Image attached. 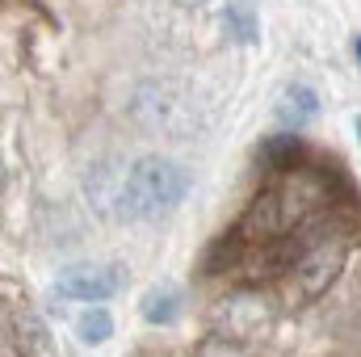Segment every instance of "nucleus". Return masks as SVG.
Returning a JSON list of instances; mask_svg holds the SVG:
<instances>
[{
	"label": "nucleus",
	"mask_w": 361,
	"mask_h": 357,
	"mask_svg": "<svg viewBox=\"0 0 361 357\" xmlns=\"http://www.w3.org/2000/svg\"><path fill=\"white\" fill-rule=\"evenodd\" d=\"M76 328H80V341H85V345H101V341H109V332H114V315H109L105 307H89Z\"/></svg>",
	"instance_id": "nucleus-8"
},
{
	"label": "nucleus",
	"mask_w": 361,
	"mask_h": 357,
	"mask_svg": "<svg viewBox=\"0 0 361 357\" xmlns=\"http://www.w3.org/2000/svg\"><path fill=\"white\" fill-rule=\"evenodd\" d=\"M135 114L147 122V126H160L164 135H177L180 126V114H185V101L169 85H147L135 101Z\"/></svg>",
	"instance_id": "nucleus-5"
},
{
	"label": "nucleus",
	"mask_w": 361,
	"mask_h": 357,
	"mask_svg": "<svg viewBox=\"0 0 361 357\" xmlns=\"http://www.w3.org/2000/svg\"><path fill=\"white\" fill-rule=\"evenodd\" d=\"M345 265V248L341 244H315L302 261H298V290L307 294V298H315V294H324L332 282H336V273Z\"/></svg>",
	"instance_id": "nucleus-4"
},
{
	"label": "nucleus",
	"mask_w": 361,
	"mask_h": 357,
	"mask_svg": "<svg viewBox=\"0 0 361 357\" xmlns=\"http://www.w3.org/2000/svg\"><path fill=\"white\" fill-rule=\"evenodd\" d=\"M353 55H357V63H361V38H353Z\"/></svg>",
	"instance_id": "nucleus-11"
},
{
	"label": "nucleus",
	"mask_w": 361,
	"mask_h": 357,
	"mask_svg": "<svg viewBox=\"0 0 361 357\" xmlns=\"http://www.w3.org/2000/svg\"><path fill=\"white\" fill-rule=\"evenodd\" d=\"M173 4H185V8H197V4H206V0H173Z\"/></svg>",
	"instance_id": "nucleus-10"
},
{
	"label": "nucleus",
	"mask_w": 361,
	"mask_h": 357,
	"mask_svg": "<svg viewBox=\"0 0 361 357\" xmlns=\"http://www.w3.org/2000/svg\"><path fill=\"white\" fill-rule=\"evenodd\" d=\"M122 269L118 265H68L55 277V294L68 303H101L122 290Z\"/></svg>",
	"instance_id": "nucleus-2"
},
{
	"label": "nucleus",
	"mask_w": 361,
	"mask_h": 357,
	"mask_svg": "<svg viewBox=\"0 0 361 357\" xmlns=\"http://www.w3.org/2000/svg\"><path fill=\"white\" fill-rule=\"evenodd\" d=\"M315 114H319V97H315V89L294 85V89L281 92V105H277V126H281V131H298V126H307Z\"/></svg>",
	"instance_id": "nucleus-6"
},
{
	"label": "nucleus",
	"mask_w": 361,
	"mask_h": 357,
	"mask_svg": "<svg viewBox=\"0 0 361 357\" xmlns=\"http://www.w3.org/2000/svg\"><path fill=\"white\" fill-rule=\"evenodd\" d=\"M177 315H180V294L173 286L147 290V298H143V320L147 324H173Z\"/></svg>",
	"instance_id": "nucleus-7"
},
{
	"label": "nucleus",
	"mask_w": 361,
	"mask_h": 357,
	"mask_svg": "<svg viewBox=\"0 0 361 357\" xmlns=\"http://www.w3.org/2000/svg\"><path fill=\"white\" fill-rule=\"evenodd\" d=\"M324 202H328V189H324V181L315 177V173H290V181L273 193V206H277V223H281V231L294 227V223H302L307 214H315Z\"/></svg>",
	"instance_id": "nucleus-3"
},
{
	"label": "nucleus",
	"mask_w": 361,
	"mask_h": 357,
	"mask_svg": "<svg viewBox=\"0 0 361 357\" xmlns=\"http://www.w3.org/2000/svg\"><path fill=\"white\" fill-rule=\"evenodd\" d=\"M357 135H361V114H357Z\"/></svg>",
	"instance_id": "nucleus-13"
},
{
	"label": "nucleus",
	"mask_w": 361,
	"mask_h": 357,
	"mask_svg": "<svg viewBox=\"0 0 361 357\" xmlns=\"http://www.w3.org/2000/svg\"><path fill=\"white\" fill-rule=\"evenodd\" d=\"M0 189H4V164H0Z\"/></svg>",
	"instance_id": "nucleus-12"
},
{
	"label": "nucleus",
	"mask_w": 361,
	"mask_h": 357,
	"mask_svg": "<svg viewBox=\"0 0 361 357\" xmlns=\"http://www.w3.org/2000/svg\"><path fill=\"white\" fill-rule=\"evenodd\" d=\"M227 25H231V34H235L240 42H257V17H248L244 4H231V8H227Z\"/></svg>",
	"instance_id": "nucleus-9"
},
{
	"label": "nucleus",
	"mask_w": 361,
	"mask_h": 357,
	"mask_svg": "<svg viewBox=\"0 0 361 357\" xmlns=\"http://www.w3.org/2000/svg\"><path fill=\"white\" fill-rule=\"evenodd\" d=\"M189 193L185 169L160 156H143L126 169V177L118 185V214L122 219H160L169 210H177Z\"/></svg>",
	"instance_id": "nucleus-1"
}]
</instances>
